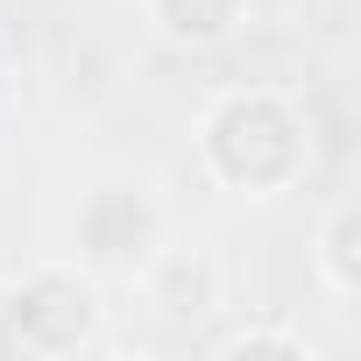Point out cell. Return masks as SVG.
<instances>
[{
	"label": "cell",
	"instance_id": "cell-2",
	"mask_svg": "<svg viewBox=\"0 0 361 361\" xmlns=\"http://www.w3.org/2000/svg\"><path fill=\"white\" fill-rule=\"evenodd\" d=\"M361 213L354 206H333L326 213V227H319V283L340 298V305H354L361 298Z\"/></svg>",
	"mask_w": 361,
	"mask_h": 361
},
{
	"label": "cell",
	"instance_id": "cell-3",
	"mask_svg": "<svg viewBox=\"0 0 361 361\" xmlns=\"http://www.w3.org/2000/svg\"><path fill=\"white\" fill-rule=\"evenodd\" d=\"M213 298H220V269H213L206 255H185V248H177V255L156 262V305H163V312H206Z\"/></svg>",
	"mask_w": 361,
	"mask_h": 361
},
{
	"label": "cell",
	"instance_id": "cell-4",
	"mask_svg": "<svg viewBox=\"0 0 361 361\" xmlns=\"http://www.w3.org/2000/svg\"><path fill=\"white\" fill-rule=\"evenodd\" d=\"M149 15L177 43H220L234 29V15H241V0H149Z\"/></svg>",
	"mask_w": 361,
	"mask_h": 361
},
{
	"label": "cell",
	"instance_id": "cell-1",
	"mask_svg": "<svg viewBox=\"0 0 361 361\" xmlns=\"http://www.w3.org/2000/svg\"><path fill=\"white\" fill-rule=\"evenodd\" d=\"M312 142L290 99L276 92H234L206 114V163L241 192H276L305 170Z\"/></svg>",
	"mask_w": 361,
	"mask_h": 361
},
{
	"label": "cell",
	"instance_id": "cell-5",
	"mask_svg": "<svg viewBox=\"0 0 361 361\" xmlns=\"http://www.w3.org/2000/svg\"><path fill=\"white\" fill-rule=\"evenodd\" d=\"M220 347H227V354H248V347H276V354H305V340H298V333H276V326H241V333H227Z\"/></svg>",
	"mask_w": 361,
	"mask_h": 361
}]
</instances>
